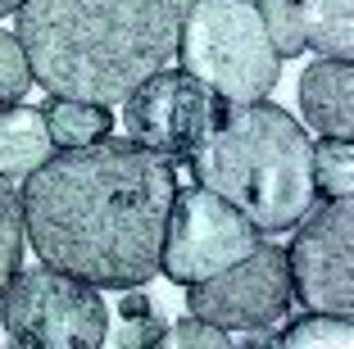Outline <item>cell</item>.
I'll use <instances>...</instances> for the list:
<instances>
[{"instance_id": "obj_3", "label": "cell", "mask_w": 354, "mask_h": 349, "mask_svg": "<svg viewBox=\"0 0 354 349\" xmlns=\"http://www.w3.org/2000/svg\"><path fill=\"white\" fill-rule=\"evenodd\" d=\"M313 141L272 100L232 104L191 154L196 186L227 200L259 232H291L313 209Z\"/></svg>"}, {"instance_id": "obj_11", "label": "cell", "mask_w": 354, "mask_h": 349, "mask_svg": "<svg viewBox=\"0 0 354 349\" xmlns=\"http://www.w3.org/2000/svg\"><path fill=\"white\" fill-rule=\"evenodd\" d=\"M50 154L55 145H50V132H46L41 109H28V104H5L0 109V177L23 182Z\"/></svg>"}, {"instance_id": "obj_9", "label": "cell", "mask_w": 354, "mask_h": 349, "mask_svg": "<svg viewBox=\"0 0 354 349\" xmlns=\"http://www.w3.org/2000/svg\"><path fill=\"white\" fill-rule=\"evenodd\" d=\"M223 109L227 104L205 82H196L191 73H168V68H159L150 82H141L123 100L132 141L146 145L159 159H191Z\"/></svg>"}, {"instance_id": "obj_5", "label": "cell", "mask_w": 354, "mask_h": 349, "mask_svg": "<svg viewBox=\"0 0 354 349\" xmlns=\"http://www.w3.org/2000/svg\"><path fill=\"white\" fill-rule=\"evenodd\" d=\"M10 349H100L109 336V308L100 290L55 267H28L5 290Z\"/></svg>"}, {"instance_id": "obj_2", "label": "cell", "mask_w": 354, "mask_h": 349, "mask_svg": "<svg viewBox=\"0 0 354 349\" xmlns=\"http://www.w3.org/2000/svg\"><path fill=\"white\" fill-rule=\"evenodd\" d=\"M191 0H23L14 37L55 100L118 104L177 55Z\"/></svg>"}, {"instance_id": "obj_22", "label": "cell", "mask_w": 354, "mask_h": 349, "mask_svg": "<svg viewBox=\"0 0 354 349\" xmlns=\"http://www.w3.org/2000/svg\"><path fill=\"white\" fill-rule=\"evenodd\" d=\"M19 5H23V0H0V19H5V14H14Z\"/></svg>"}, {"instance_id": "obj_8", "label": "cell", "mask_w": 354, "mask_h": 349, "mask_svg": "<svg viewBox=\"0 0 354 349\" xmlns=\"http://www.w3.org/2000/svg\"><path fill=\"white\" fill-rule=\"evenodd\" d=\"M191 318L209 322L218 331H268L286 318L291 308V272H286V249L259 245L241 263L209 281H196L187 290Z\"/></svg>"}, {"instance_id": "obj_17", "label": "cell", "mask_w": 354, "mask_h": 349, "mask_svg": "<svg viewBox=\"0 0 354 349\" xmlns=\"http://www.w3.org/2000/svg\"><path fill=\"white\" fill-rule=\"evenodd\" d=\"M281 349H354L350 318H323V313L295 318L281 331Z\"/></svg>"}, {"instance_id": "obj_20", "label": "cell", "mask_w": 354, "mask_h": 349, "mask_svg": "<svg viewBox=\"0 0 354 349\" xmlns=\"http://www.w3.org/2000/svg\"><path fill=\"white\" fill-rule=\"evenodd\" d=\"M32 86V68L14 32H0V104H19Z\"/></svg>"}, {"instance_id": "obj_16", "label": "cell", "mask_w": 354, "mask_h": 349, "mask_svg": "<svg viewBox=\"0 0 354 349\" xmlns=\"http://www.w3.org/2000/svg\"><path fill=\"white\" fill-rule=\"evenodd\" d=\"M164 327L168 322L159 318V308L150 304L146 290H136V286L123 290V308H118V327H114L118 349H146Z\"/></svg>"}, {"instance_id": "obj_21", "label": "cell", "mask_w": 354, "mask_h": 349, "mask_svg": "<svg viewBox=\"0 0 354 349\" xmlns=\"http://www.w3.org/2000/svg\"><path fill=\"white\" fill-rule=\"evenodd\" d=\"M241 349H281V331L277 336H254L250 345H241Z\"/></svg>"}, {"instance_id": "obj_10", "label": "cell", "mask_w": 354, "mask_h": 349, "mask_svg": "<svg viewBox=\"0 0 354 349\" xmlns=\"http://www.w3.org/2000/svg\"><path fill=\"white\" fill-rule=\"evenodd\" d=\"M300 109L304 123L323 136L350 141L354 132V68L350 59H318L300 77Z\"/></svg>"}, {"instance_id": "obj_13", "label": "cell", "mask_w": 354, "mask_h": 349, "mask_svg": "<svg viewBox=\"0 0 354 349\" xmlns=\"http://www.w3.org/2000/svg\"><path fill=\"white\" fill-rule=\"evenodd\" d=\"M46 132H50V145L59 150H77V145H91L100 136L114 132V113L104 104H86V100H46L41 104Z\"/></svg>"}, {"instance_id": "obj_6", "label": "cell", "mask_w": 354, "mask_h": 349, "mask_svg": "<svg viewBox=\"0 0 354 349\" xmlns=\"http://www.w3.org/2000/svg\"><path fill=\"white\" fill-rule=\"evenodd\" d=\"M263 245V232L241 218L227 200H218L205 186H187L173 196L164 227V245H159V272L173 286H196L227 272L245 254Z\"/></svg>"}, {"instance_id": "obj_18", "label": "cell", "mask_w": 354, "mask_h": 349, "mask_svg": "<svg viewBox=\"0 0 354 349\" xmlns=\"http://www.w3.org/2000/svg\"><path fill=\"white\" fill-rule=\"evenodd\" d=\"M259 19H263V32H268L277 59H295V55H304V32H300L295 0H259Z\"/></svg>"}, {"instance_id": "obj_15", "label": "cell", "mask_w": 354, "mask_h": 349, "mask_svg": "<svg viewBox=\"0 0 354 349\" xmlns=\"http://www.w3.org/2000/svg\"><path fill=\"white\" fill-rule=\"evenodd\" d=\"M23 267V205L10 177H0V295Z\"/></svg>"}, {"instance_id": "obj_1", "label": "cell", "mask_w": 354, "mask_h": 349, "mask_svg": "<svg viewBox=\"0 0 354 349\" xmlns=\"http://www.w3.org/2000/svg\"><path fill=\"white\" fill-rule=\"evenodd\" d=\"M173 196V159L100 136L50 154L23 177V236L32 254L64 277L95 290H132L159 272Z\"/></svg>"}, {"instance_id": "obj_14", "label": "cell", "mask_w": 354, "mask_h": 349, "mask_svg": "<svg viewBox=\"0 0 354 349\" xmlns=\"http://www.w3.org/2000/svg\"><path fill=\"white\" fill-rule=\"evenodd\" d=\"M309 159H313V191L318 196L323 200L350 196V186H354V145L350 141L323 136V141H313Z\"/></svg>"}, {"instance_id": "obj_7", "label": "cell", "mask_w": 354, "mask_h": 349, "mask_svg": "<svg viewBox=\"0 0 354 349\" xmlns=\"http://www.w3.org/2000/svg\"><path fill=\"white\" fill-rule=\"evenodd\" d=\"M286 272H291V299L323 318H350L354 313V205L350 196L323 200L300 218Z\"/></svg>"}, {"instance_id": "obj_19", "label": "cell", "mask_w": 354, "mask_h": 349, "mask_svg": "<svg viewBox=\"0 0 354 349\" xmlns=\"http://www.w3.org/2000/svg\"><path fill=\"white\" fill-rule=\"evenodd\" d=\"M146 349H232V340H227V331L209 327L200 318H187V322H168Z\"/></svg>"}, {"instance_id": "obj_4", "label": "cell", "mask_w": 354, "mask_h": 349, "mask_svg": "<svg viewBox=\"0 0 354 349\" xmlns=\"http://www.w3.org/2000/svg\"><path fill=\"white\" fill-rule=\"evenodd\" d=\"M177 55L182 73L205 82L223 104L268 100L281 77V59L259 19V0H191Z\"/></svg>"}, {"instance_id": "obj_12", "label": "cell", "mask_w": 354, "mask_h": 349, "mask_svg": "<svg viewBox=\"0 0 354 349\" xmlns=\"http://www.w3.org/2000/svg\"><path fill=\"white\" fill-rule=\"evenodd\" d=\"M304 46L323 59H350L354 50V0H295Z\"/></svg>"}]
</instances>
